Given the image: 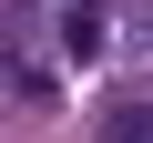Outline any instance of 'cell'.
<instances>
[{
  "mask_svg": "<svg viewBox=\"0 0 153 143\" xmlns=\"http://www.w3.org/2000/svg\"><path fill=\"white\" fill-rule=\"evenodd\" d=\"M0 92H10V102H31V112H51V102H61V82L41 72V51L21 41V21L0 31Z\"/></svg>",
  "mask_w": 153,
  "mask_h": 143,
  "instance_id": "cell-1",
  "label": "cell"
},
{
  "mask_svg": "<svg viewBox=\"0 0 153 143\" xmlns=\"http://www.w3.org/2000/svg\"><path fill=\"white\" fill-rule=\"evenodd\" d=\"M102 41H112V0H61V51L102 61Z\"/></svg>",
  "mask_w": 153,
  "mask_h": 143,
  "instance_id": "cell-2",
  "label": "cell"
},
{
  "mask_svg": "<svg viewBox=\"0 0 153 143\" xmlns=\"http://www.w3.org/2000/svg\"><path fill=\"white\" fill-rule=\"evenodd\" d=\"M92 143H153V92H112L102 123H92Z\"/></svg>",
  "mask_w": 153,
  "mask_h": 143,
  "instance_id": "cell-3",
  "label": "cell"
}]
</instances>
